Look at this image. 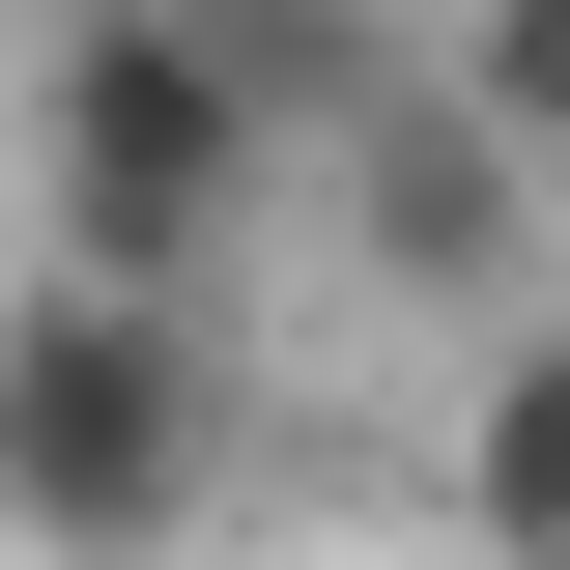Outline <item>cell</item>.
I'll use <instances>...</instances> for the list:
<instances>
[{
  "label": "cell",
  "mask_w": 570,
  "mask_h": 570,
  "mask_svg": "<svg viewBox=\"0 0 570 570\" xmlns=\"http://www.w3.org/2000/svg\"><path fill=\"white\" fill-rule=\"evenodd\" d=\"M343 257L400 285V314H456V343H542V257H570V200H542V142H485L456 86H400V115L343 142Z\"/></svg>",
  "instance_id": "obj_3"
},
{
  "label": "cell",
  "mask_w": 570,
  "mask_h": 570,
  "mask_svg": "<svg viewBox=\"0 0 570 570\" xmlns=\"http://www.w3.org/2000/svg\"><path fill=\"white\" fill-rule=\"evenodd\" d=\"M428 86H456L485 142H542V200H570V0H456V58H428Z\"/></svg>",
  "instance_id": "obj_5"
},
{
  "label": "cell",
  "mask_w": 570,
  "mask_h": 570,
  "mask_svg": "<svg viewBox=\"0 0 570 570\" xmlns=\"http://www.w3.org/2000/svg\"><path fill=\"white\" fill-rule=\"evenodd\" d=\"M456 570H570V314L542 343H456Z\"/></svg>",
  "instance_id": "obj_4"
},
{
  "label": "cell",
  "mask_w": 570,
  "mask_h": 570,
  "mask_svg": "<svg viewBox=\"0 0 570 570\" xmlns=\"http://www.w3.org/2000/svg\"><path fill=\"white\" fill-rule=\"evenodd\" d=\"M257 171H285L257 29H86V0H58V58H29V257L228 314V228H257Z\"/></svg>",
  "instance_id": "obj_2"
},
{
  "label": "cell",
  "mask_w": 570,
  "mask_h": 570,
  "mask_svg": "<svg viewBox=\"0 0 570 570\" xmlns=\"http://www.w3.org/2000/svg\"><path fill=\"white\" fill-rule=\"evenodd\" d=\"M200 485H228V314L29 257L0 285V513H29V570H171Z\"/></svg>",
  "instance_id": "obj_1"
},
{
  "label": "cell",
  "mask_w": 570,
  "mask_h": 570,
  "mask_svg": "<svg viewBox=\"0 0 570 570\" xmlns=\"http://www.w3.org/2000/svg\"><path fill=\"white\" fill-rule=\"evenodd\" d=\"M86 29H285V0H86Z\"/></svg>",
  "instance_id": "obj_6"
}]
</instances>
